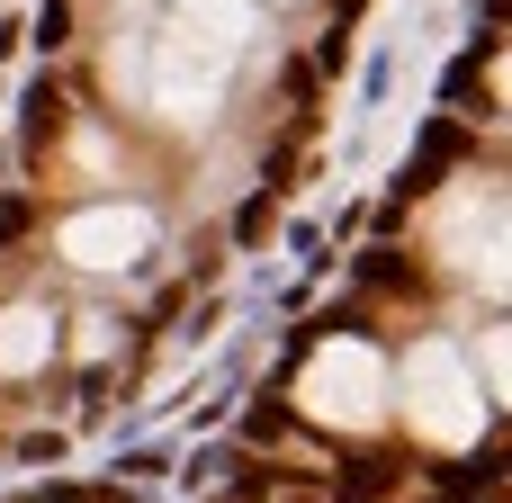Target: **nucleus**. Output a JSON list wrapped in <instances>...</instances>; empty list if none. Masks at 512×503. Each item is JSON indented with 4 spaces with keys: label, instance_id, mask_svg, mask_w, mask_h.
I'll return each mask as SVG.
<instances>
[{
    "label": "nucleus",
    "instance_id": "obj_5",
    "mask_svg": "<svg viewBox=\"0 0 512 503\" xmlns=\"http://www.w3.org/2000/svg\"><path fill=\"white\" fill-rule=\"evenodd\" d=\"M486 396L512 414V324H495V333H486Z\"/></svg>",
    "mask_w": 512,
    "mask_h": 503
},
{
    "label": "nucleus",
    "instance_id": "obj_2",
    "mask_svg": "<svg viewBox=\"0 0 512 503\" xmlns=\"http://www.w3.org/2000/svg\"><path fill=\"white\" fill-rule=\"evenodd\" d=\"M405 423L423 450H477L486 441V387L450 342H414L405 360Z\"/></svg>",
    "mask_w": 512,
    "mask_h": 503
},
{
    "label": "nucleus",
    "instance_id": "obj_1",
    "mask_svg": "<svg viewBox=\"0 0 512 503\" xmlns=\"http://www.w3.org/2000/svg\"><path fill=\"white\" fill-rule=\"evenodd\" d=\"M288 405L315 423V432H378L387 423V405H396V378H387V351L378 342H360V333H333V342H315L306 351V369H297V387H288Z\"/></svg>",
    "mask_w": 512,
    "mask_h": 503
},
{
    "label": "nucleus",
    "instance_id": "obj_3",
    "mask_svg": "<svg viewBox=\"0 0 512 503\" xmlns=\"http://www.w3.org/2000/svg\"><path fill=\"white\" fill-rule=\"evenodd\" d=\"M153 252V216L144 207H90L63 225V261L72 270H135Z\"/></svg>",
    "mask_w": 512,
    "mask_h": 503
},
{
    "label": "nucleus",
    "instance_id": "obj_8",
    "mask_svg": "<svg viewBox=\"0 0 512 503\" xmlns=\"http://www.w3.org/2000/svg\"><path fill=\"white\" fill-rule=\"evenodd\" d=\"M504 270H512V243H504Z\"/></svg>",
    "mask_w": 512,
    "mask_h": 503
},
{
    "label": "nucleus",
    "instance_id": "obj_4",
    "mask_svg": "<svg viewBox=\"0 0 512 503\" xmlns=\"http://www.w3.org/2000/svg\"><path fill=\"white\" fill-rule=\"evenodd\" d=\"M54 360V315L45 306H0V378H36Z\"/></svg>",
    "mask_w": 512,
    "mask_h": 503
},
{
    "label": "nucleus",
    "instance_id": "obj_7",
    "mask_svg": "<svg viewBox=\"0 0 512 503\" xmlns=\"http://www.w3.org/2000/svg\"><path fill=\"white\" fill-rule=\"evenodd\" d=\"M495 81H504V99H512V54H504V72H495Z\"/></svg>",
    "mask_w": 512,
    "mask_h": 503
},
{
    "label": "nucleus",
    "instance_id": "obj_6",
    "mask_svg": "<svg viewBox=\"0 0 512 503\" xmlns=\"http://www.w3.org/2000/svg\"><path fill=\"white\" fill-rule=\"evenodd\" d=\"M72 351H81V360H108V351H117V324H108V315H81V324H72Z\"/></svg>",
    "mask_w": 512,
    "mask_h": 503
}]
</instances>
